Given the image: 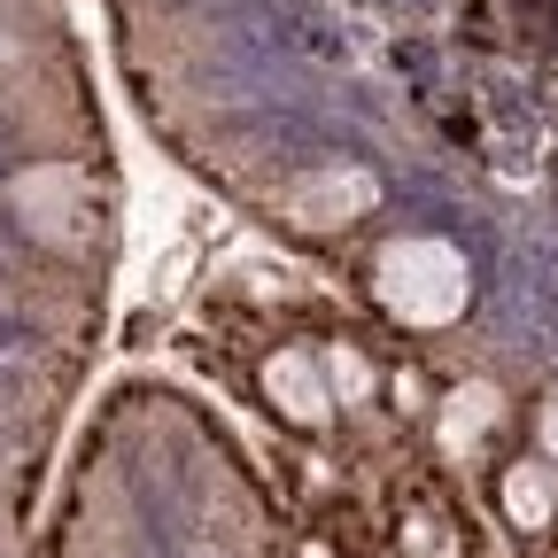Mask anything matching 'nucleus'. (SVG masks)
<instances>
[{
    "instance_id": "2",
    "label": "nucleus",
    "mask_w": 558,
    "mask_h": 558,
    "mask_svg": "<svg viewBox=\"0 0 558 558\" xmlns=\"http://www.w3.org/2000/svg\"><path fill=\"white\" fill-rule=\"evenodd\" d=\"M16 209H24V226L39 233V241H54V248H78L94 226V194H86V179L78 171H32V179H16Z\"/></svg>"
},
{
    "instance_id": "7",
    "label": "nucleus",
    "mask_w": 558,
    "mask_h": 558,
    "mask_svg": "<svg viewBox=\"0 0 558 558\" xmlns=\"http://www.w3.org/2000/svg\"><path fill=\"white\" fill-rule=\"evenodd\" d=\"M326 380H333V396H341V403H357V396L373 388V365L357 357V349H326Z\"/></svg>"
},
{
    "instance_id": "8",
    "label": "nucleus",
    "mask_w": 558,
    "mask_h": 558,
    "mask_svg": "<svg viewBox=\"0 0 558 558\" xmlns=\"http://www.w3.org/2000/svg\"><path fill=\"white\" fill-rule=\"evenodd\" d=\"M543 450H550V458H558V396H550V403H543Z\"/></svg>"
},
{
    "instance_id": "6",
    "label": "nucleus",
    "mask_w": 558,
    "mask_h": 558,
    "mask_svg": "<svg viewBox=\"0 0 558 558\" xmlns=\"http://www.w3.org/2000/svg\"><path fill=\"white\" fill-rule=\"evenodd\" d=\"M550 505H558L550 465H512V473H505V512H512V527H543Z\"/></svg>"
},
{
    "instance_id": "4",
    "label": "nucleus",
    "mask_w": 558,
    "mask_h": 558,
    "mask_svg": "<svg viewBox=\"0 0 558 558\" xmlns=\"http://www.w3.org/2000/svg\"><path fill=\"white\" fill-rule=\"evenodd\" d=\"M373 202V179L365 171H318V179H303L295 194H288V209L303 226H349V209H365Z\"/></svg>"
},
{
    "instance_id": "5",
    "label": "nucleus",
    "mask_w": 558,
    "mask_h": 558,
    "mask_svg": "<svg viewBox=\"0 0 558 558\" xmlns=\"http://www.w3.org/2000/svg\"><path fill=\"white\" fill-rule=\"evenodd\" d=\"M497 418H505V396L488 388V380H465V388L442 403V450H473Z\"/></svg>"
},
{
    "instance_id": "9",
    "label": "nucleus",
    "mask_w": 558,
    "mask_h": 558,
    "mask_svg": "<svg viewBox=\"0 0 558 558\" xmlns=\"http://www.w3.org/2000/svg\"><path fill=\"white\" fill-rule=\"evenodd\" d=\"M0 62H9V39H0Z\"/></svg>"
},
{
    "instance_id": "3",
    "label": "nucleus",
    "mask_w": 558,
    "mask_h": 558,
    "mask_svg": "<svg viewBox=\"0 0 558 558\" xmlns=\"http://www.w3.org/2000/svg\"><path fill=\"white\" fill-rule=\"evenodd\" d=\"M264 396L288 411V418H303V427H318L326 418V403H333V380H326V357H311V349H279V357L264 365Z\"/></svg>"
},
{
    "instance_id": "1",
    "label": "nucleus",
    "mask_w": 558,
    "mask_h": 558,
    "mask_svg": "<svg viewBox=\"0 0 558 558\" xmlns=\"http://www.w3.org/2000/svg\"><path fill=\"white\" fill-rule=\"evenodd\" d=\"M473 295V271L450 241H427V233H411V241H388L380 248V303L403 318V326H450Z\"/></svg>"
}]
</instances>
